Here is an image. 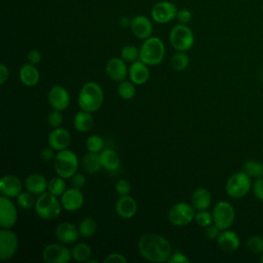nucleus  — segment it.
<instances>
[{
	"label": "nucleus",
	"instance_id": "412c9836",
	"mask_svg": "<svg viewBox=\"0 0 263 263\" xmlns=\"http://www.w3.org/2000/svg\"><path fill=\"white\" fill-rule=\"evenodd\" d=\"M116 214L122 219L133 218L138 211V203L130 195H120L115 203Z\"/></svg>",
	"mask_w": 263,
	"mask_h": 263
},
{
	"label": "nucleus",
	"instance_id": "79ce46f5",
	"mask_svg": "<svg viewBox=\"0 0 263 263\" xmlns=\"http://www.w3.org/2000/svg\"><path fill=\"white\" fill-rule=\"evenodd\" d=\"M115 190L119 195H127L132 191V185L127 180L120 179L115 184Z\"/></svg>",
	"mask_w": 263,
	"mask_h": 263
},
{
	"label": "nucleus",
	"instance_id": "09e8293b",
	"mask_svg": "<svg viewBox=\"0 0 263 263\" xmlns=\"http://www.w3.org/2000/svg\"><path fill=\"white\" fill-rule=\"evenodd\" d=\"M54 151H55V150H54L53 148H51L50 146L43 148V149L41 150V152H40V157H41V159L44 160V161H51V160H53L54 157H55Z\"/></svg>",
	"mask_w": 263,
	"mask_h": 263
},
{
	"label": "nucleus",
	"instance_id": "c9c22d12",
	"mask_svg": "<svg viewBox=\"0 0 263 263\" xmlns=\"http://www.w3.org/2000/svg\"><path fill=\"white\" fill-rule=\"evenodd\" d=\"M85 146H86L87 151L95 152V153H100L105 147V142H104V139L101 136L91 135L87 138Z\"/></svg>",
	"mask_w": 263,
	"mask_h": 263
},
{
	"label": "nucleus",
	"instance_id": "9d476101",
	"mask_svg": "<svg viewBox=\"0 0 263 263\" xmlns=\"http://www.w3.org/2000/svg\"><path fill=\"white\" fill-rule=\"evenodd\" d=\"M18 249V238L11 228L0 230V259L7 261L11 259Z\"/></svg>",
	"mask_w": 263,
	"mask_h": 263
},
{
	"label": "nucleus",
	"instance_id": "7ed1b4c3",
	"mask_svg": "<svg viewBox=\"0 0 263 263\" xmlns=\"http://www.w3.org/2000/svg\"><path fill=\"white\" fill-rule=\"evenodd\" d=\"M165 54V46L158 37H149L144 40L140 47V60L148 66L160 64Z\"/></svg>",
	"mask_w": 263,
	"mask_h": 263
},
{
	"label": "nucleus",
	"instance_id": "6e6d98bb",
	"mask_svg": "<svg viewBox=\"0 0 263 263\" xmlns=\"http://www.w3.org/2000/svg\"><path fill=\"white\" fill-rule=\"evenodd\" d=\"M260 262L263 263V253H262V255H261V257H260Z\"/></svg>",
	"mask_w": 263,
	"mask_h": 263
},
{
	"label": "nucleus",
	"instance_id": "a18cd8bd",
	"mask_svg": "<svg viewBox=\"0 0 263 263\" xmlns=\"http://www.w3.org/2000/svg\"><path fill=\"white\" fill-rule=\"evenodd\" d=\"M253 193L257 199L263 201V177L257 178L253 184Z\"/></svg>",
	"mask_w": 263,
	"mask_h": 263
},
{
	"label": "nucleus",
	"instance_id": "473e14b6",
	"mask_svg": "<svg viewBox=\"0 0 263 263\" xmlns=\"http://www.w3.org/2000/svg\"><path fill=\"white\" fill-rule=\"evenodd\" d=\"M66 179L57 176L51 178L48 181V187H47V191L55 196H62L63 193L67 190L66 188Z\"/></svg>",
	"mask_w": 263,
	"mask_h": 263
},
{
	"label": "nucleus",
	"instance_id": "5701e85b",
	"mask_svg": "<svg viewBox=\"0 0 263 263\" xmlns=\"http://www.w3.org/2000/svg\"><path fill=\"white\" fill-rule=\"evenodd\" d=\"M217 243L224 252L232 253L239 248L240 240L238 235L234 231L226 229L220 232L217 238Z\"/></svg>",
	"mask_w": 263,
	"mask_h": 263
},
{
	"label": "nucleus",
	"instance_id": "c756f323",
	"mask_svg": "<svg viewBox=\"0 0 263 263\" xmlns=\"http://www.w3.org/2000/svg\"><path fill=\"white\" fill-rule=\"evenodd\" d=\"M72 259L76 262H87L91 256V249L86 242H79L75 245L72 250Z\"/></svg>",
	"mask_w": 263,
	"mask_h": 263
},
{
	"label": "nucleus",
	"instance_id": "c85d7f7f",
	"mask_svg": "<svg viewBox=\"0 0 263 263\" xmlns=\"http://www.w3.org/2000/svg\"><path fill=\"white\" fill-rule=\"evenodd\" d=\"M82 166L89 174H96L103 168L100 158V153L87 152L82 158Z\"/></svg>",
	"mask_w": 263,
	"mask_h": 263
},
{
	"label": "nucleus",
	"instance_id": "f257e3e1",
	"mask_svg": "<svg viewBox=\"0 0 263 263\" xmlns=\"http://www.w3.org/2000/svg\"><path fill=\"white\" fill-rule=\"evenodd\" d=\"M138 251L147 261L152 263L167 262L173 253L171 242L156 233L143 234L138 241Z\"/></svg>",
	"mask_w": 263,
	"mask_h": 263
},
{
	"label": "nucleus",
	"instance_id": "0eeeda50",
	"mask_svg": "<svg viewBox=\"0 0 263 263\" xmlns=\"http://www.w3.org/2000/svg\"><path fill=\"white\" fill-rule=\"evenodd\" d=\"M195 209L187 202L179 201L173 204L167 212L170 223L177 227H182L190 224L195 218Z\"/></svg>",
	"mask_w": 263,
	"mask_h": 263
},
{
	"label": "nucleus",
	"instance_id": "39448f33",
	"mask_svg": "<svg viewBox=\"0 0 263 263\" xmlns=\"http://www.w3.org/2000/svg\"><path fill=\"white\" fill-rule=\"evenodd\" d=\"M34 209L39 218L43 220H53L60 216L63 206L58 196L47 191L38 195Z\"/></svg>",
	"mask_w": 263,
	"mask_h": 263
},
{
	"label": "nucleus",
	"instance_id": "f704fd0d",
	"mask_svg": "<svg viewBox=\"0 0 263 263\" xmlns=\"http://www.w3.org/2000/svg\"><path fill=\"white\" fill-rule=\"evenodd\" d=\"M171 63L176 71H184L189 65V57L186 51H177L172 57Z\"/></svg>",
	"mask_w": 263,
	"mask_h": 263
},
{
	"label": "nucleus",
	"instance_id": "7c9ffc66",
	"mask_svg": "<svg viewBox=\"0 0 263 263\" xmlns=\"http://www.w3.org/2000/svg\"><path fill=\"white\" fill-rule=\"evenodd\" d=\"M80 236L83 238H89L91 237L98 229V223L97 221L91 217H86L83 220L80 221L78 225Z\"/></svg>",
	"mask_w": 263,
	"mask_h": 263
},
{
	"label": "nucleus",
	"instance_id": "ddd939ff",
	"mask_svg": "<svg viewBox=\"0 0 263 263\" xmlns=\"http://www.w3.org/2000/svg\"><path fill=\"white\" fill-rule=\"evenodd\" d=\"M17 220V211L11 198L1 195L0 197V226L12 228Z\"/></svg>",
	"mask_w": 263,
	"mask_h": 263
},
{
	"label": "nucleus",
	"instance_id": "f03ea898",
	"mask_svg": "<svg viewBox=\"0 0 263 263\" xmlns=\"http://www.w3.org/2000/svg\"><path fill=\"white\" fill-rule=\"evenodd\" d=\"M77 102L81 110L90 113L98 111L104 102L103 88L95 81L84 83L78 93Z\"/></svg>",
	"mask_w": 263,
	"mask_h": 263
},
{
	"label": "nucleus",
	"instance_id": "2eb2a0df",
	"mask_svg": "<svg viewBox=\"0 0 263 263\" xmlns=\"http://www.w3.org/2000/svg\"><path fill=\"white\" fill-rule=\"evenodd\" d=\"M54 236L65 245H73L80 237L79 229L71 222H61L54 229Z\"/></svg>",
	"mask_w": 263,
	"mask_h": 263
},
{
	"label": "nucleus",
	"instance_id": "5fc2aeb1",
	"mask_svg": "<svg viewBox=\"0 0 263 263\" xmlns=\"http://www.w3.org/2000/svg\"><path fill=\"white\" fill-rule=\"evenodd\" d=\"M87 262H88V263H98V262H99V261H98V260H97V259H90V258H89V259H88V261H87Z\"/></svg>",
	"mask_w": 263,
	"mask_h": 263
},
{
	"label": "nucleus",
	"instance_id": "cd10ccee",
	"mask_svg": "<svg viewBox=\"0 0 263 263\" xmlns=\"http://www.w3.org/2000/svg\"><path fill=\"white\" fill-rule=\"evenodd\" d=\"M74 128L79 133H87L92 128L93 117L90 112L80 110L73 118Z\"/></svg>",
	"mask_w": 263,
	"mask_h": 263
},
{
	"label": "nucleus",
	"instance_id": "ea45409f",
	"mask_svg": "<svg viewBox=\"0 0 263 263\" xmlns=\"http://www.w3.org/2000/svg\"><path fill=\"white\" fill-rule=\"evenodd\" d=\"M247 247L255 254L263 253V237L259 235H253L247 240Z\"/></svg>",
	"mask_w": 263,
	"mask_h": 263
},
{
	"label": "nucleus",
	"instance_id": "393cba45",
	"mask_svg": "<svg viewBox=\"0 0 263 263\" xmlns=\"http://www.w3.org/2000/svg\"><path fill=\"white\" fill-rule=\"evenodd\" d=\"M18 76L21 82L28 87L37 85L40 79V73L39 70L36 68V65H32L30 63L24 64L21 67Z\"/></svg>",
	"mask_w": 263,
	"mask_h": 263
},
{
	"label": "nucleus",
	"instance_id": "a19ab883",
	"mask_svg": "<svg viewBox=\"0 0 263 263\" xmlns=\"http://www.w3.org/2000/svg\"><path fill=\"white\" fill-rule=\"evenodd\" d=\"M47 122L53 128L60 127L64 122V115L62 111L53 109L47 116Z\"/></svg>",
	"mask_w": 263,
	"mask_h": 263
},
{
	"label": "nucleus",
	"instance_id": "f8f14e48",
	"mask_svg": "<svg viewBox=\"0 0 263 263\" xmlns=\"http://www.w3.org/2000/svg\"><path fill=\"white\" fill-rule=\"evenodd\" d=\"M178 8L171 1L156 2L151 8V17L157 24H166L176 18Z\"/></svg>",
	"mask_w": 263,
	"mask_h": 263
},
{
	"label": "nucleus",
	"instance_id": "2f4dec72",
	"mask_svg": "<svg viewBox=\"0 0 263 263\" xmlns=\"http://www.w3.org/2000/svg\"><path fill=\"white\" fill-rule=\"evenodd\" d=\"M243 172L251 178L263 177V162L258 160H248L243 164Z\"/></svg>",
	"mask_w": 263,
	"mask_h": 263
},
{
	"label": "nucleus",
	"instance_id": "9b49d317",
	"mask_svg": "<svg viewBox=\"0 0 263 263\" xmlns=\"http://www.w3.org/2000/svg\"><path fill=\"white\" fill-rule=\"evenodd\" d=\"M42 259L46 263H68L72 260V253L65 243H49L42 251Z\"/></svg>",
	"mask_w": 263,
	"mask_h": 263
},
{
	"label": "nucleus",
	"instance_id": "37998d69",
	"mask_svg": "<svg viewBox=\"0 0 263 263\" xmlns=\"http://www.w3.org/2000/svg\"><path fill=\"white\" fill-rule=\"evenodd\" d=\"M176 18L178 20L179 24L187 25V24L190 23V21H191V18H192V13H191V11H190L189 9L183 8V9L178 10Z\"/></svg>",
	"mask_w": 263,
	"mask_h": 263
},
{
	"label": "nucleus",
	"instance_id": "b1692460",
	"mask_svg": "<svg viewBox=\"0 0 263 263\" xmlns=\"http://www.w3.org/2000/svg\"><path fill=\"white\" fill-rule=\"evenodd\" d=\"M26 189L33 193L34 195H40L47 191L48 181L46 178L38 173H33L29 175L25 181Z\"/></svg>",
	"mask_w": 263,
	"mask_h": 263
},
{
	"label": "nucleus",
	"instance_id": "4468645a",
	"mask_svg": "<svg viewBox=\"0 0 263 263\" xmlns=\"http://www.w3.org/2000/svg\"><path fill=\"white\" fill-rule=\"evenodd\" d=\"M61 203L64 210L68 212H76L82 208L84 203V195L79 188H69L61 196Z\"/></svg>",
	"mask_w": 263,
	"mask_h": 263
},
{
	"label": "nucleus",
	"instance_id": "603ef678",
	"mask_svg": "<svg viewBox=\"0 0 263 263\" xmlns=\"http://www.w3.org/2000/svg\"><path fill=\"white\" fill-rule=\"evenodd\" d=\"M9 77V70L6 67V65L1 64L0 65V84L3 85Z\"/></svg>",
	"mask_w": 263,
	"mask_h": 263
},
{
	"label": "nucleus",
	"instance_id": "6ab92c4d",
	"mask_svg": "<svg viewBox=\"0 0 263 263\" xmlns=\"http://www.w3.org/2000/svg\"><path fill=\"white\" fill-rule=\"evenodd\" d=\"M48 145L55 151L67 149L71 144V134L64 127L53 128L47 137Z\"/></svg>",
	"mask_w": 263,
	"mask_h": 263
},
{
	"label": "nucleus",
	"instance_id": "1a4fd4ad",
	"mask_svg": "<svg viewBox=\"0 0 263 263\" xmlns=\"http://www.w3.org/2000/svg\"><path fill=\"white\" fill-rule=\"evenodd\" d=\"M213 219L214 224L220 230L229 229L235 219V211L231 203L225 200L218 201L213 209Z\"/></svg>",
	"mask_w": 263,
	"mask_h": 263
},
{
	"label": "nucleus",
	"instance_id": "49530a36",
	"mask_svg": "<svg viewBox=\"0 0 263 263\" xmlns=\"http://www.w3.org/2000/svg\"><path fill=\"white\" fill-rule=\"evenodd\" d=\"M41 52L38 49H31L27 54L28 63L32 65H38L41 62Z\"/></svg>",
	"mask_w": 263,
	"mask_h": 263
},
{
	"label": "nucleus",
	"instance_id": "3c124183",
	"mask_svg": "<svg viewBox=\"0 0 263 263\" xmlns=\"http://www.w3.org/2000/svg\"><path fill=\"white\" fill-rule=\"evenodd\" d=\"M104 262H120V263H127V259L124 255L120 253H111L105 259Z\"/></svg>",
	"mask_w": 263,
	"mask_h": 263
},
{
	"label": "nucleus",
	"instance_id": "dca6fc26",
	"mask_svg": "<svg viewBox=\"0 0 263 263\" xmlns=\"http://www.w3.org/2000/svg\"><path fill=\"white\" fill-rule=\"evenodd\" d=\"M48 103L54 110H66L70 105V95L62 85H53L47 95Z\"/></svg>",
	"mask_w": 263,
	"mask_h": 263
},
{
	"label": "nucleus",
	"instance_id": "8fccbe9b",
	"mask_svg": "<svg viewBox=\"0 0 263 263\" xmlns=\"http://www.w3.org/2000/svg\"><path fill=\"white\" fill-rule=\"evenodd\" d=\"M71 183L73 185V187H76V188H79L81 189L85 183H86V179L84 177V175L80 174V173H76L72 178H71Z\"/></svg>",
	"mask_w": 263,
	"mask_h": 263
},
{
	"label": "nucleus",
	"instance_id": "4d7b16f0",
	"mask_svg": "<svg viewBox=\"0 0 263 263\" xmlns=\"http://www.w3.org/2000/svg\"><path fill=\"white\" fill-rule=\"evenodd\" d=\"M262 79H263V71H262Z\"/></svg>",
	"mask_w": 263,
	"mask_h": 263
},
{
	"label": "nucleus",
	"instance_id": "72a5a7b5",
	"mask_svg": "<svg viewBox=\"0 0 263 263\" xmlns=\"http://www.w3.org/2000/svg\"><path fill=\"white\" fill-rule=\"evenodd\" d=\"M136 84L133 81L123 80L119 82L117 87V92L120 98L124 100H130L136 96Z\"/></svg>",
	"mask_w": 263,
	"mask_h": 263
},
{
	"label": "nucleus",
	"instance_id": "a211bd4d",
	"mask_svg": "<svg viewBox=\"0 0 263 263\" xmlns=\"http://www.w3.org/2000/svg\"><path fill=\"white\" fill-rule=\"evenodd\" d=\"M106 73L111 80L121 82L128 75V69L125 61L121 58H111L106 64Z\"/></svg>",
	"mask_w": 263,
	"mask_h": 263
},
{
	"label": "nucleus",
	"instance_id": "4c0bfd02",
	"mask_svg": "<svg viewBox=\"0 0 263 263\" xmlns=\"http://www.w3.org/2000/svg\"><path fill=\"white\" fill-rule=\"evenodd\" d=\"M120 58L125 62L133 63L140 60V49L135 45H125L120 50Z\"/></svg>",
	"mask_w": 263,
	"mask_h": 263
},
{
	"label": "nucleus",
	"instance_id": "f3484780",
	"mask_svg": "<svg viewBox=\"0 0 263 263\" xmlns=\"http://www.w3.org/2000/svg\"><path fill=\"white\" fill-rule=\"evenodd\" d=\"M129 28L137 38L143 40L151 37L153 32V26L150 18L143 14H139L133 17Z\"/></svg>",
	"mask_w": 263,
	"mask_h": 263
},
{
	"label": "nucleus",
	"instance_id": "de8ad7c7",
	"mask_svg": "<svg viewBox=\"0 0 263 263\" xmlns=\"http://www.w3.org/2000/svg\"><path fill=\"white\" fill-rule=\"evenodd\" d=\"M204 234H205V236H206L210 240H214V239L217 240V238H218V236H219V234H220V229H219L215 224H214V225L212 224V225L205 227Z\"/></svg>",
	"mask_w": 263,
	"mask_h": 263
},
{
	"label": "nucleus",
	"instance_id": "bb28decb",
	"mask_svg": "<svg viewBox=\"0 0 263 263\" xmlns=\"http://www.w3.org/2000/svg\"><path fill=\"white\" fill-rule=\"evenodd\" d=\"M100 158L103 168L109 172H115L120 166V157L113 149L104 148L100 152Z\"/></svg>",
	"mask_w": 263,
	"mask_h": 263
},
{
	"label": "nucleus",
	"instance_id": "20e7f679",
	"mask_svg": "<svg viewBox=\"0 0 263 263\" xmlns=\"http://www.w3.org/2000/svg\"><path fill=\"white\" fill-rule=\"evenodd\" d=\"M79 159L72 150L64 149L58 151L53 159V167L57 176L64 179H71L78 170Z\"/></svg>",
	"mask_w": 263,
	"mask_h": 263
},
{
	"label": "nucleus",
	"instance_id": "e433bc0d",
	"mask_svg": "<svg viewBox=\"0 0 263 263\" xmlns=\"http://www.w3.org/2000/svg\"><path fill=\"white\" fill-rule=\"evenodd\" d=\"M17 205L23 210H30L35 206L36 199L34 198V194L27 191H22L16 197Z\"/></svg>",
	"mask_w": 263,
	"mask_h": 263
},
{
	"label": "nucleus",
	"instance_id": "6e6552de",
	"mask_svg": "<svg viewBox=\"0 0 263 263\" xmlns=\"http://www.w3.org/2000/svg\"><path fill=\"white\" fill-rule=\"evenodd\" d=\"M252 186L251 177L245 172H238L231 175L225 185V190L228 196L237 199L248 194Z\"/></svg>",
	"mask_w": 263,
	"mask_h": 263
},
{
	"label": "nucleus",
	"instance_id": "c03bdc74",
	"mask_svg": "<svg viewBox=\"0 0 263 263\" xmlns=\"http://www.w3.org/2000/svg\"><path fill=\"white\" fill-rule=\"evenodd\" d=\"M167 262L168 263H188L190 262V259L184 253L176 251L172 253Z\"/></svg>",
	"mask_w": 263,
	"mask_h": 263
},
{
	"label": "nucleus",
	"instance_id": "a878e982",
	"mask_svg": "<svg viewBox=\"0 0 263 263\" xmlns=\"http://www.w3.org/2000/svg\"><path fill=\"white\" fill-rule=\"evenodd\" d=\"M212 196L208 189L197 188L192 192L191 195V204L195 211H204L211 206Z\"/></svg>",
	"mask_w": 263,
	"mask_h": 263
},
{
	"label": "nucleus",
	"instance_id": "58836bf2",
	"mask_svg": "<svg viewBox=\"0 0 263 263\" xmlns=\"http://www.w3.org/2000/svg\"><path fill=\"white\" fill-rule=\"evenodd\" d=\"M195 222L200 226V227H208L210 225H212L214 223V219H213V214L208 212L206 210L204 211H198L197 214H195V218H194Z\"/></svg>",
	"mask_w": 263,
	"mask_h": 263
},
{
	"label": "nucleus",
	"instance_id": "aec40b11",
	"mask_svg": "<svg viewBox=\"0 0 263 263\" xmlns=\"http://www.w3.org/2000/svg\"><path fill=\"white\" fill-rule=\"evenodd\" d=\"M23 183L21 179L14 175H5L0 180V193L9 198L17 197L22 192Z\"/></svg>",
	"mask_w": 263,
	"mask_h": 263
},
{
	"label": "nucleus",
	"instance_id": "423d86ee",
	"mask_svg": "<svg viewBox=\"0 0 263 263\" xmlns=\"http://www.w3.org/2000/svg\"><path fill=\"white\" fill-rule=\"evenodd\" d=\"M170 43L176 51H188L194 44V34L192 30L183 24L173 27L170 32Z\"/></svg>",
	"mask_w": 263,
	"mask_h": 263
},
{
	"label": "nucleus",
	"instance_id": "864d4df0",
	"mask_svg": "<svg viewBox=\"0 0 263 263\" xmlns=\"http://www.w3.org/2000/svg\"><path fill=\"white\" fill-rule=\"evenodd\" d=\"M130 23H132V20L129 17H127V16H122L119 20V25H120L121 28L130 27Z\"/></svg>",
	"mask_w": 263,
	"mask_h": 263
},
{
	"label": "nucleus",
	"instance_id": "4be33fe9",
	"mask_svg": "<svg viewBox=\"0 0 263 263\" xmlns=\"http://www.w3.org/2000/svg\"><path fill=\"white\" fill-rule=\"evenodd\" d=\"M128 76L130 81H133L137 85L145 84L150 77V71L148 65L142 62L141 60H137L132 63L128 68Z\"/></svg>",
	"mask_w": 263,
	"mask_h": 263
}]
</instances>
